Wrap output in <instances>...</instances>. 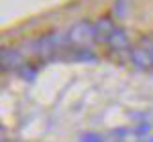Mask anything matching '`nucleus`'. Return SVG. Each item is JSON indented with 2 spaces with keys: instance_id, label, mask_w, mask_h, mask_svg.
I'll use <instances>...</instances> for the list:
<instances>
[{
  "instance_id": "f257e3e1",
  "label": "nucleus",
  "mask_w": 153,
  "mask_h": 142,
  "mask_svg": "<svg viewBox=\"0 0 153 142\" xmlns=\"http://www.w3.org/2000/svg\"><path fill=\"white\" fill-rule=\"evenodd\" d=\"M68 45V33H47V35L35 39L33 43H29L31 51L35 53L37 57L41 59H51L55 53H57L59 47Z\"/></svg>"
},
{
  "instance_id": "f03ea898",
  "label": "nucleus",
  "mask_w": 153,
  "mask_h": 142,
  "mask_svg": "<svg viewBox=\"0 0 153 142\" xmlns=\"http://www.w3.org/2000/svg\"><path fill=\"white\" fill-rule=\"evenodd\" d=\"M90 41H94V23H90L88 18H82L70 26V31H68V43L70 45L82 49Z\"/></svg>"
},
{
  "instance_id": "7ed1b4c3",
  "label": "nucleus",
  "mask_w": 153,
  "mask_h": 142,
  "mask_svg": "<svg viewBox=\"0 0 153 142\" xmlns=\"http://www.w3.org/2000/svg\"><path fill=\"white\" fill-rule=\"evenodd\" d=\"M131 63L141 71H149L153 69V41L145 39L139 47H133L129 53Z\"/></svg>"
},
{
  "instance_id": "20e7f679",
  "label": "nucleus",
  "mask_w": 153,
  "mask_h": 142,
  "mask_svg": "<svg viewBox=\"0 0 153 142\" xmlns=\"http://www.w3.org/2000/svg\"><path fill=\"white\" fill-rule=\"evenodd\" d=\"M0 63H2V71L6 69H21L25 65L23 53L14 47H2L0 51Z\"/></svg>"
},
{
  "instance_id": "39448f33",
  "label": "nucleus",
  "mask_w": 153,
  "mask_h": 142,
  "mask_svg": "<svg viewBox=\"0 0 153 142\" xmlns=\"http://www.w3.org/2000/svg\"><path fill=\"white\" fill-rule=\"evenodd\" d=\"M114 29H117V26H114L112 16H100V18L94 23V41L106 45L108 39H110V35L114 33Z\"/></svg>"
},
{
  "instance_id": "423d86ee",
  "label": "nucleus",
  "mask_w": 153,
  "mask_h": 142,
  "mask_svg": "<svg viewBox=\"0 0 153 142\" xmlns=\"http://www.w3.org/2000/svg\"><path fill=\"white\" fill-rule=\"evenodd\" d=\"M106 45L112 49V51H117V53L129 51V49H131V41H129L127 31H125V29H114V33L110 35V39H108Z\"/></svg>"
},
{
  "instance_id": "0eeeda50",
  "label": "nucleus",
  "mask_w": 153,
  "mask_h": 142,
  "mask_svg": "<svg viewBox=\"0 0 153 142\" xmlns=\"http://www.w3.org/2000/svg\"><path fill=\"white\" fill-rule=\"evenodd\" d=\"M71 59H74V61H94L96 55H94V53H90L88 49L82 47V49H76V51H74Z\"/></svg>"
},
{
  "instance_id": "6e6552de",
  "label": "nucleus",
  "mask_w": 153,
  "mask_h": 142,
  "mask_svg": "<svg viewBox=\"0 0 153 142\" xmlns=\"http://www.w3.org/2000/svg\"><path fill=\"white\" fill-rule=\"evenodd\" d=\"M37 69H39V67H35V65H23V67L19 69V73L23 75L25 79H29V81H31V79H35Z\"/></svg>"
},
{
  "instance_id": "1a4fd4ad",
  "label": "nucleus",
  "mask_w": 153,
  "mask_h": 142,
  "mask_svg": "<svg viewBox=\"0 0 153 142\" xmlns=\"http://www.w3.org/2000/svg\"><path fill=\"white\" fill-rule=\"evenodd\" d=\"M80 142H104V138L100 134H96V132H86L80 138Z\"/></svg>"
},
{
  "instance_id": "9d476101",
  "label": "nucleus",
  "mask_w": 153,
  "mask_h": 142,
  "mask_svg": "<svg viewBox=\"0 0 153 142\" xmlns=\"http://www.w3.org/2000/svg\"><path fill=\"white\" fill-rule=\"evenodd\" d=\"M127 6H129V0H117L114 12H117L118 16H125V14H127Z\"/></svg>"
},
{
  "instance_id": "9b49d317",
  "label": "nucleus",
  "mask_w": 153,
  "mask_h": 142,
  "mask_svg": "<svg viewBox=\"0 0 153 142\" xmlns=\"http://www.w3.org/2000/svg\"><path fill=\"white\" fill-rule=\"evenodd\" d=\"M147 132H149V126H147V124H141V126L137 128V134H141V136H145Z\"/></svg>"
},
{
  "instance_id": "f8f14e48",
  "label": "nucleus",
  "mask_w": 153,
  "mask_h": 142,
  "mask_svg": "<svg viewBox=\"0 0 153 142\" xmlns=\"http://www.w3.org/2000/svg\"><path fill=\"white\" fill-rule=\"evenodd\" d=\"M4 142H6V140H4Z\"/></svg>"
}]
</instances>
